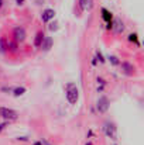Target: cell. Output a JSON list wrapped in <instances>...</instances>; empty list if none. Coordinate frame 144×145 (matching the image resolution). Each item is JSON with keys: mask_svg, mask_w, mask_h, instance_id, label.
Wrapping results in <instances>:
<instances>
[{"mask_svg": "<svg viewBox=\"0 0 144 145\" xmlns=\"http://www.w3.org/2000/svg\"><path fill=\"white\" fill-rule=\"evenodd\" d=\"M66 99L71 104H76V101L79 99V92H78V89L74 83H69L68 88H66Z\"/></svg>", "mask_w": 144, "mask_h": 145, "instance_id": "1", "label": "cell"}, {"mask_svg": "<svg viewBox=\"0 0 144 145\" xmlns=\"http://www.w3.org/2000/svg\"><path fill=\"white\" fill-rule=\"evenodd\" d=\"M0 117H3L4 120H16L17 118V113L11 108H6V107H0Z\"/></svg>", "mask_w": 144, "mask_h": 145, "instance_id": "2", "label": "cell"}, {"mask_svg": "<svg viewBox=\"0 0 144 145\" xmlns=\"http://www.w3.org/2000/svg\"><path fill=\"white\" fill-rule=\"evenodd\" d=\"M96 108H97V111H99V113H106V111H107V108H109V99H107L106 96L99 97L97 104H96Z\"/></svg>", "mask_w": 144, "mask_h": 145, "instance_id": "3", "label": "cell"}, {"mask_svg": "<svg viewBox=\"0 0 144 145\" xmlns=\"http://www.w3.org/2000/svg\"><path fill=\"white\" fill-rule=\"evenodd\" d=\"M13 34H14L16 41H18V42H23L26 40V30L23 27H16L14 31H13Z\"/></svg>", "mask_w": 144, "mask_h": 145, "instance_id": "4", "label": "cell"}, {"mask_svg": "<svg viewBox=\"0 0 144 145\" xmlns=\"http://www.w3.org/2000/svg\"><path fill=\"white\" fill-rule=\"evenodd\" d=\"M112 30L117 34H120L123 30H124V25H123V21L120 18H114L113 23H112Z\"/></svg>", "mask_w": 144, "mask_h": 145, "instance_id": "5", "label": "cell"}, {"mask_svg": "<svg viewBox=\"0 0 144 145\" xmlns=\"http://www.w3.org/2000/svg\"><path fill=\"white\" fill-rule=\"evenodd\" d=\"M103 130H105V133H106V135L107 137H110V138H116V127L113 125V124H109V123H106L105 124V127H103Z\"/></svg>", "mask_w": 144, "mask_h": 145, "instance_id": "6", "label": "cell"}, {"mask_svg": "<svg viewBox=\"0 0 144 145\" xmlns=\"http://www.w3.org/2000/svg\"><path fill=\"white\" fill-rule=\"evenodd\" d=\"M54 16H55V11H54L52 8H47V10L43 11V14H41V20H43L44 23H47V21H49V20L54 18Z\"/></svg>", "mask_w": 144, "mask_h": 145, "instance_id": "7", "label": "cell"}, {"mask_svg": "<svg viewBox=\"0 0 144 145\" xmlns=\"http://www.w3.org/2000/svg\"><path fill=\"white\" fill-rule=\"evenodd\" d=\"M41 47H43L44 51H49V48L52 47V38L51 37H44V41H43Z\"/></svg>", "mask_w": 144, "mask_h": 145, "instance_id": "8", "label": "cell"}, {"mask_svg": "<svg viewBox=\"0 0 144 145\" xmlns=\"http://www.w3.org/2000/svg\"><path fill=\"white\" fill-rule=\"evenodd\" d=\"M44 34L43 33H37V35H36V40H34V45L36 47H41V44H43V41H44Z\"/></svg>", "mask_w": 144, "mask_h": 145, "instance_id": "9", "label": "cell"}, {"mask_svg": "<svg viewBox=\"0 0 144 145\" xmlns=\"http://www.w3.org/2000/svg\"><path fill=\"white\" fill-rule=\"evenodd\" d=\"M79 4L82 10H89L92 7V0H79Z\"/></svg>", "mask_w": 144, "mask_h": 145, "instance_id": "10", "label": "cell"}, {"mask_svg": "<svg viewBox=\"0 0 144 145\" xmlns=\"http://www.w3.org/2000/svg\"><path fill=\"white\" fill-rule=\"evenodd\" d=\"M102 16H103V18H105L107 23H112V18H113V17H112V13H110V11H107L106 8H102Z\"/></svg>", "mask_w": 144, "mask_h": 145, "instance_id": "11", "label": "cell"}, {"mask_svg": "<svg viewBox=\"0 0 144 145\" xmlns=\"http://www.w3.org/2000/svg\"><path fill=\"white\" fill-rule=\"evenodd\" d=\"M122 66H123V69H124V72H126L127 75L133 73V71H134L133 65H130V63H127V62H123V63H122Z\"/></svg>", "mask_w": 144, "mask_h": 145, "instance_id": "12", "label": "cell"}, {"mask_svg": "<svg viewBox=\"0 0 144 145\" xmlns=\"http://www.w3.org/2000/svg\"><path fill=\"white\" fill-rule=\"evenodd\" d=\"M13 92H14V96H21V95H24L26 89L24 88H16Z\"/></svg>", "mask_w": 144, "mask_h": 145, "instance_id": "13", "label": "cell"}, {"mask_svg": "<svg viewBox=\"0 0 144 145\" xmlns=\"http://www.w3.org/2000/svg\"><path fill=\"white\" fill-rule=\"evenodd\" d=\"M129 40H130L132 42H136V44L139 45V40H137V35H136V34H130V35H129Z\"/></svg>", "mask_w": 144, "mask_h": 145, "instance_id": "14", "label": "cell"}, {"mask_svg": "<svg viewBox=\"0 0 144 145\" xmlns=\"http://www.w3.org/2000/svg\"><path fill=\"white\" fill-rule=\"evenodd\" d=\"M49 31H57L58 30V23H52V24H49Z\"/></svg>", "mask_w": 144, "mask_h": 145, "instance_id": "15", "label": "cell"}, {"mask_svg": "<svg viewBox=\"0 0 144 145\" xmlns=\"http://www.w3.org/2000/svg\"><path fill=\"white\" fill-rule=\"evenodd\" d=\"M96 58H97V59H99V61H100V62H105V59H103V56H102V54H100V52H99V51H97V52H96Z\"/></svg>", "mask_w": 144, "mask_h": 145, "instance_id": "16", "label": "cell"}, {"mask_svg": "<svg viewBox=\"0 0 144 145\" xmlns=\"http://www.w3.org/2000/svg\"><path fill=\"white\" fill-rule=\"evenodd\" d=\"M110 62H112L113 65H117V63H119V61H117L116 56H110Z\"/></svg>", "mask_w": 144, "mask_h": 145, "instance_id": "17", "label": "cell"}, {"mask_svg": "<svg viewBox=\"0 0 144 145\" xmlns=\"http://www.w3.org/2000/svg\"><path fill=\"white\" fill-rule=\"evenodd\" d=\"M6 127H7V123H3V124H0V133H1V131H3Z\"/></svg>", "mask_w": 144, "mask_h": 145, "instance_id": "18", "label": "cell"}, {"mask_svg": "<svg viewBox=\"0 0 144 145\" xmlns=\"http://www.w3.org/2000/svg\"><path fill=\"white\" fill-rule=\"evenodd\" d=\"M16 1H17V4H23L24 3V0H16Z\"/></svg>", "mask_w": 144, "mask_h": 145, "instance_id": "19", "label": "cell"}, {"mask_svg": "<svg viewBox=\"0 0 144 145\" xmlns=\"http://www.w3.org/2000/svg\"><path fill=\"white\" fill-rule=\"evenodd\" d=\"M34 145H43V144H41V142H36Z\"/></svg>", "mask_w": 144, "mask_h": 145, "instance_id": "20", "label": "cell"}, {"mask_svg": "<svg viewBox=\"0 0 144 145\" xmlns=\"http://www.w3.org/2000/svg\"><path fill=\"white\" fill-rule=\"evenodd\" d=\"M1 4H3V0H0V7H1Z\"/></svg>", "mask_w": 144, "mask_h": 145, "instance_id": "21", "label": "cell"}, {"mask_svg": "<svg viewBox=\"0 0 144 145\" xmlns=\"http://www.w3.org/2000/svg\"><path fill=\"white\" fill-rule=\"evenodd\" d=\"M86 145H92V144H91V142H88V144H86Z\"/></svg>", "mask_w": 144, "mask_h": 145, "instance_id": "22", "label": "cell"}]
</instances>
